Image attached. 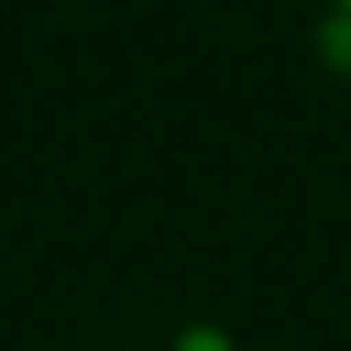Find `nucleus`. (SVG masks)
Listing matches in <instances>:
<instances>
[{
    "instance_id": "f257e3e1",
    "label": "nucleus",
    "mask_w": 351,
    "mask_h": 351,
    "mask_svg": "<svg viewBox=\"0 0 351 351\" xmlns=\"http://www.w3.org/2000/svg\"><path fill=\"white\" fill-rule=\"evenodd\" d=\"M332 13H345V20H351V0H332Z\"/></svg>"
}]
</instances>
